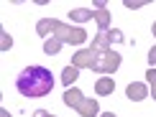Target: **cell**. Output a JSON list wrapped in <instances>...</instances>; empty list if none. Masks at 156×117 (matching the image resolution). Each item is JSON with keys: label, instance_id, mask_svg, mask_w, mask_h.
Returning a JSON list of instances; mask_svg holds the SVG:
<instances>
[{"label": "cell", "instance_id": "obj_1", "mask_svg": "<svg viewBox=\"0 0 156 117\" xmlns=\"http://www.w3.org/2000/svg\"><path fill=\"white\" fill-rule=\"evenodd\" d=\"M16 87L23 97H44L54 89V76L44 66H28L18 74Z\"/></svg>", "mask_w": 156, "mask_h": 117}]
</instances>
